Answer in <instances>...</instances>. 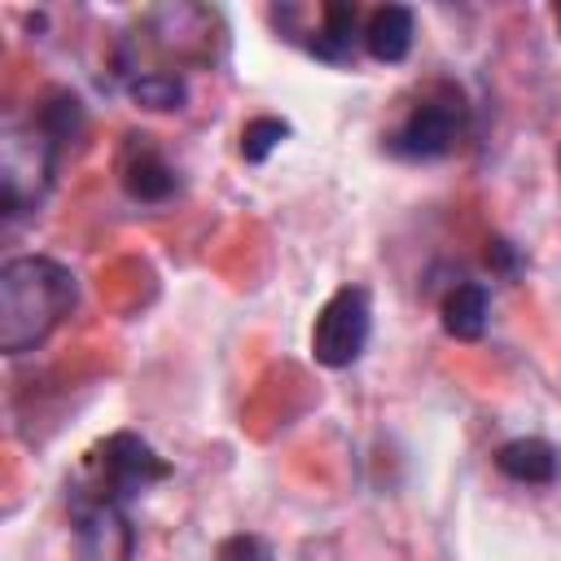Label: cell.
Listing matches in <instances>:
<instances>
[{
  "label": "cell",
  "mask_w": 561,
  "mask_h": 561,
  "mask_svg": "<svg viewBox=\"0 0 561 561\" xmlns=\"http://www.w3.org/2000/svg\"><path fill=\"white\" fill-rule=\"evenodd\" d=\"M79 298L75 272L48 254H18L0 267V351L26 355L70 316Z\"/></svg>",
  "instance_id": "1"
},
{
  "label": "cell",
  "mask_w": 561,
  "mask_h": 561,
  "mask_svg": "<svg viewBox=\"0 0 561 561\" xmlns=\"http://www.w3.org/2000/svg\"><path fill=\"white\" fill-rule=\"evenodd\" d=\"M57 145L35 118H9L0 127V215L4 224L31 215L53 184Z\"/></svg>",
  "instance_id": "2"
},
{
  "label": "cell",
  "mask_w": 561,
  "mask_h": 561,
  "mask_svg": "<svg viewBox=\"0 0 561 561\" xmlns=\"http://www.w3.org/2000/svg\"><path fill=\"white\" fill-rule=\"evenodd\" d=\"M465 118H469L465 96H460L451 83H438V88L386 136V149H390L394 158H408V162L447 158V153L456 149V140L465 136Z\"/></svg>",
  "instance_id": "3"
},
{
  "label": "cell",
  "mask_w": 561,
  "mask_h": 561,
  "mask_svg": "<svg viewBox=\"0 0 561 561\" xmlns=\"http://www.w3.org/2000/svg\"><path fill=\"white\" fill-rule=\"evenodd\" d=\"M70 522H75V561H131L136 526L123 513V500L75 482L70 486Z\"/></svg>",
  "instance_id": "4"
},
{
  "label": "cell",
  "mask_w": 561,
  "mask_h": 561,
  "mask_svg": "<svg viewBox=\"0 0 561 561\" xmlns=\"http://www.w3.org/2000/svg\"><path fill=\"white\" fill-rule=\"evenodd\" d=\"M373 333V302L364 285H342L311 324V359L324 368H351Z\"/></svg>",
  "instance_id": "5"
},
{
  "label": "cell",
  "mask_w": 561,
  "mask_h": 561,
  "mask_svg": "<svg viewBox=\"0 0 561 561\" xmlns=\"http://www.w3.org/2000/svg\"><path fill=\"white\" fill-rule=\"evenodd\" d=\"M88 469H92V486L114 495V500H131V495L149 491L153 482L171 478V465L131 430H118V434L101 438L88 451Z\"/></svg>",
  "instance_id": "6"
},
{
  "label": "cell",
  "mask_w": 561,
  "mask_h": 561,
  "mask_svg": "<svg viewBox=\"0 0 561 561\" xmlns=\"http://www.w3.org/2000/svg\"><path fill=\"white\" fill-rule=\"evenodd\" d=\"M123 188L131 202H145V206H158L175 193V167L162 158V149L153 145V136H131L127 153H123Z\"/></svg>",
  "instance_id": "7"
},
{
  "label": "cell",
  "mask_w": 561,
  "mask_h": 561,
  "mask_svg": "<svg viewBox=\"0 0 561 561\" xmlns=\"http://www.w3.org/2000/svg\"><path fill=\"white\" fill-rule=\"evenodd\" d=\"M412 35H416V18L408 4H381L364 22V48L381 66H399L412 53Z\"/></svg>",
  "instance_id": "8"
},
{
  "label": "cell",
  "mask_w": 561,
  "mask_h": 561,
  "mask_svg": "<svg viewBox=\"0 0 561 561\" xmlns=\"http://www.w3.org/2000/svg\"><path fill=\"white\" fill-rule=\"evenodd\" d=\"M359 39H364V31H359V9L346 4V0H329V4L320 9V26H316L311 39H307V53L320 57V61H351Z\"/></svg>",
  "instance_id": "9"
},
{
  "label": "cell",
  "mask_w": 561,
  "mask_h": 561,
  "mask_svg": "<svg viewBox=\"0 0 561 561\" xmlns=\"http://www.w3.org/2000/svg\"><path fill=\"white\" fill-rule=\"evenodd\" d=\"M495 469L513 482H526V486H548L561 469L557 460V447L548 438H508L495 447Z\"/></svg>",
  "instance_id": "10"
},
{
  "label": "cell",
  "mask_w": 561,
  "mask_h": 561,
  "mask_svg": "<svg viewBox=\"0 0 561 561\" xmlns=\"http://www.w3.org/2000/svg\"><path fill=\"white\" fill-rule=\"evenodd\" d=\"M486 285L482 280H460L443 294V329L456 342H478L486 333Z\"/></svg>",
  "instance_id": "11"
},
{
  "label": "cell",
  "mask_w": 561,
  "mask_h": 561,
  "mask_svg": "<svg viewBox=\"0 0 561 561\" xmlns=\"http://www.w3.org/2000/svg\"><path fill=\"white\" fill-rule=\"evenodd\" d=\"M31 118L44 127V136H48L57 149H61L66 140H79V131H83V105H79V96L66 92V88L48 92V96L35 105Z\"/></svg>",
  "instance_id": "12"
},
{
  "label": "cell",
  "mask_w": 561,
  "mask_h": 561,
  "mask_svg": "<svg viewBox=\"0 0 561 561\" xmlns=\"http://www.w3.org/2000/svg\"><path fill=\"white\" fill-rule=\"evenodd\" d=\"M127 92H131V101L145 105V110H184V101H188V83H184L180 75H171V70L136 75V79L127 83Z\"/></svg>",
  "instance_id": "13"
},
{
  "label": "cell",
  "mask_w": 561,
  "mask_h": 561,
  "mask_svg": "<svg viewBox=\"0 0 561 561\" xmlns=\"http://www.w3.org/2000/svg\"><path fill=\"white\" fill-rule=\"evenodd\" d=\"M280 140H289V123L285 118H272V114L250 118L241 127V158L245 162H267L280 149Z\"/></svg>",
  "instance_id": "14"
},
{
  "label": "cell",
  "mask_w": 561,
  "mask_h": 561,
  "mask_svg": "<svg viewBox=\"0 0 561 561\" xmlns=\"http://www.w3.org/2000/svg\"><path fill=\"white\" fill-rule=\"evenodd\" d=\"M215 561H272V548H267V539H259L250 530H237V535L219 539Z\"/></svg>",
  "instance_id": "15"
},
{
  "label": "cell",
  "mask_w": 561,
  "mask_h": 561,
  "mask_svg": "<svg viewBox=\"0 0 561 561\" xmlns=\"http://www.w3.org/2000/svg\"><path fill=\"white\" fill-rule=\"evenodd\" d=\"M486 263H491V267H500L504 276H513V272H517V254H513V245H508V241H491V245H486Z\"/></svg>",
  "instance_id": "16"
},
{
  "label": "cell",
  "mask_w": 561,
  "mask_h": 561,
  "mask_svg": "<svg viewBox=\"0 0 561 561\" xmlns=\"http://www.w3.org/2000/svg\"><path fill=\"white\" fill-rule=\"evenodd\" d=\"M557 31H561V4H557Z\"/></svg>",
  "instance_id": "17"
}]
</instances>
